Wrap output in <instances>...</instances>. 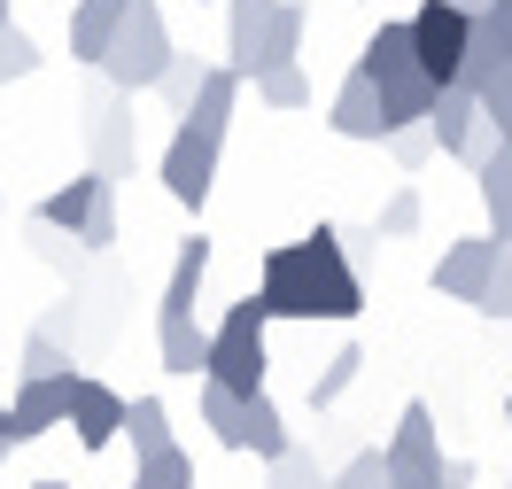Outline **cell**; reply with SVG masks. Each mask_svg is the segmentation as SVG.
Returning a JSON list of instances; mask_svg holds the SVG:
<instances>
[{
    "mask_svg": "<svg viewBox=\"0 0 512 489\" xmlns=\"http://www.w3.org/2000/svg\"><path fill=\"white\" fill-rule=\"evenodd\" d=\"M450 8H466V16H481V8H497V0H450Z\"/></svg>",
    "mask_w": 512,
    "mask_h": 489,
    "instance_id": "f35d334b",
    "label": "cell"
},
{
    "mask_svg": "<svg viewBox=\"0 0 512 489\" xmlns=\"http://www.w3.org/2000/svg\"><path fill=\"white\" fill-rule=\"evenodd\" d=\"M8 24H16V16H8V0H0V32H8Z\"/></svg>",
    "mask_w": 512,
    "mask_h": 489,
    "instance_id": "ab89813d",
    "label": "cell"
},
{
    "mask_svg": "<svg viewBox=\"0 0 512 489\" xmlns=\"http://www.w3.org/2000/svg\"><path fill=\"white\" fill-rule=\"evenodd\" d=\"M435 489H474V458H443V482Z\"/></svg>",
    "mask_w": 512,
    "mask_h": 489,
    "instance_id": "74e56055",
    "label": "cell"
},
{
    "mask_svg": "<svg viewBox=\"0 0 512 489\" xmlns=\"http://www.w3.org/2000/svg\"><path fill=\"white\" fill-rule=\"evenodd\" d=\"M39 63H47V55H39V39L24 32V24H8V32H0V86H8V78H32Z\"/></svg>",
    "mask_w": 512,
    "mask_h": 489,
    "instance_id": "1f68e13d",
    "label": "cell"
},
{
    "mask_svg": "<svg viewBox=\"0 0 512 489\" xmlns=\"http://www.w3.org/2000/svg\"><path fill=\"white\" fill-rule=\"evenodd\" d=\"M303 24H311V8H303V0H280L272 39H264V70H280V63H295V55H303ZM264 70H256V78H264Z\"/></svg>",
    "mask_w": 512,
    "mask_h": 489,
    "instance_id": "4316f807",
    "label": "cell"
},
{
    "mask_svg": "<svg viewBox=\"0 0 512 489\" xmlns=\"http://www.w3.org/2000/svg\"><path fill=\"white\" fill-rule=\"evenodd\" d=\"M202 280H210V233H187V241H179V257H171V272H163L156 319H194V295H202Z\"/></svg>",
    "mask_w": 512,
    "mask_h": 489,
    "instance_id": "e0dca14e",
    "label": "cell"
},
{
    "mask_svg": "<svg viewBox=\"0 0 512 489\" xmlns=\"http://www.w3.org/2000/svg\"><path fill=\"white\" fill-rule=\"evenodd\" d=\"M132 489H194V458L171 443V451H156V458H140L132 466Z\"/></svg>",
    "mask_w": 512,
    "mask_h": 489,
    "instance_id": "f1b7e54d",
    "label": "cell"
},
{
    "mask_svg": "<svg viewBox=\"0 0 512 489\" xmlns=\"http://www.w3.org/2000/svg\"><path fill=\"white\" fill-rule=\"evenodd\" d=\"M388 156H396V171H419V163L443 156V148H435V132H427V125H404L396 140H388Z\"/></svg>",
    "mask_w": 512,
    "mask_h": 489,
    "instance_id": "e575fe53",
    "label": "cell"
},
{
    "mask_svg": "<svg viewBox=\"0 0 512 489\" xmlns=\"http://www.w3.org/2000/svg\"><path fill=\"white\" fill-rule=\"evenodd\" d=\"M357 373H365V342H342V350L311 373V412H334V404L357 389Z\"/></svg>",
    "mask_w": 512,
    "mask_h": 489,
    "instance_id": "603a6c76",
    "label": "cell"
},
{
    "mask_svg": "<svg viewBox=\"0 0 512 489\" xmlns=\"http://www.w3.org/2000/svg\"><path fill=\"white\" fill-rule=\"evenodd\" d=\"M505 427H512V389H505Z\"/></svg>",
    "mask_w": 512,
    "mask_h": 489,
    "instance_id": "b9f144b4",
    "label": "cell"
},
{
    "mask_svg": "<svg viewBox=\"0 0 512 489\" xmlns=\"http://www.w3.org/2000/svg\"><path fill=\"white\" fill-rule=\"evenodd\" d=\"M8 451H16V443H8V435H0V466H8Z\"/></svg>",
    "mask_w": 512,
    "mask_h": 489,
    "instance_id": "60d3db41",
    "label": "cell"
},
{
    "mask_svg": "<svg viewBox=\"0 0 512 489\" xmlns=\"http://www.w3.org/2000/svg\"><path fill=\"white\" fill-rule=\"evenodd\" d=\"M156 358H163V373L202 381V373H210V334L194 319H156Z\"/></svg>",
    "mask_w": 512,
    "mask_h": 489,
    "instance_id": "d6986e66",
    "label": "cell"
},
{
    "mask_svg": "<svg viewBox=\"0 0 512 489\" xmlns=\"http://www.w3.org/2000/svg\"><path fill=\"white\" fill-rule=\"evenodd\" d=\"M125 16H132V0H78L70 8V55L86 70H101L109 47H117V32H125Z\"/></svg>",
    "mask_w": 512,
    "mask_h": 489,
    "instance_id": "2e32d148",
    "label": "cell"
},
{
    "mask_svg": "<svg viewBox=\"0 0 512 489\" xmlns=\"http://www.w3.org/2000/svg\"><path fill=\"white\" fill-rule=\"evenodd\" d=\"M202 427L218 451H249V396H233L225 381H202Z\"/></svg>",
    "mask_w": 512,
    "mask_h": 489,
    "instance_id": "ffe728a7",
    "label": "cell"
},
{
    "mask_svg": "<svg viewBox=\"0 0 512 489\" xmlns=\"http://www.w3.org/2000/svg\"><path fill=\"white\" fill-rule=\"evenodd\" d=\"M256 303H264V319H334L350 326L365 311V280H357V257L342 226H311L303 241H280V249H264L256 264Z\"/></svg>",
    "mask_w": 512,
    "mask_h": 489,
    "instance_id": "6da1fadb",
    "label": "cell"
},
{
    "mask_svg": "<svg viewBox=\"0 0 512 489\" xmlns=\"http://www.w3.org/2000/svg\"><path fill=\"white\" fill-rule=\"evenodd\" d=\"M264 365H272V319H264L256 295H241L210 334V373L202 381H225L233 396H264Z\"/></svg>",
    "mask_w": 512,
    "mask_h": 489,
    "instance_id": "3957f363",
    "label": "cell"
},
{
    "mask_svg": "<svg viewBox=\"0 0 512 489\" xmlns=\"http://www.w3.org/2000/svg\"><path fill=\"white\" fill-rule=\"evenodd\" d=\"M481 319H512V241H505V272H497V288L481 295Z\"/></svg>",
    "mask_w": 512,
    "mask_h": 489,
    "instance_id": "8d00e7d4",
    "label": "cell"
},
{
    "mask_svg": "<svg viewBox=\"0 0 512 489\" xmlns=\"http://www.w3.org/2000/svg\"><path fill=\"white\" fill-rule=\"evenodd\" d=\"M32 489H70V482H32Z\"/></svg>",
    "mask_w": 512,
    "mask_h": 489,
    "instance_id": "7bdbcfd3",
    "label": "cell"
},
{
    "mask_svg": "<svg viewBox=\"0 0 512 489\" xmlns=\"http://www.w3.org/2000/svg\"><path fill=\"white\" fill-rule=\"evenodd\" d=\"M388 489H435L443 482V427H435V404H404L396 427H388Z\"/></svg>",
    "mask_w": 512,
    "mask_h": 489,
    "instance_id": "5b68a950",
    "label": "cell"
},
{
    "mask_svg": "<svg viewBox=\"0 0 512 489\" xmlns=\"http://www.w3.org/2000/svg\"><path fill=\"white\" fill-rule=\"evenodd\" d=\"M0 210H8V195H0Z\"/></svg>",
    "mask_w": 512,
    "mask_h": 489,
    "instance_id": "f6af8a7d",
    "label": "cell"
},
{
    "mask_svg": "<svg viewBox=\"0 0 512 489\" xmlns=\"http://www.w3.org/2000/svg\"><path fill=\"white\" fill-rule=\"evenodd\" d=\"M249 451L264 458V466L295 451V435H288V420H280V404H272V389H264V396H249Z\"/></svg>",
    "mask_w": 512,
    "mask_h": 489,
    "instance_id": "484cf974",
    "label": "cell"
},
{
    "mask_svg": "<svg viewBox=\"0 0 512 489\" xmlns=\"http://www.w3.org/2000/svg\"><path fill=\"white\" fill-rule=\"evenodd\" d=\"M210 70L218 63H202V55H187V47H179V55H171V70H163V109H171V117H194V101H202V86H210Z\"/></svg>",
    "mask_w": 512,
    "mask_h": 489,
    "instance_id": "cb8c5ba5",
    "label": "cell"
},
{
    "mask_svg": "<svg viewBox=\"0 0 512 489\" xmlns=\"http://www.w3.org/2000/svg\"><path fill=\"white\" fill-rule=\"evenodd\" d=\"M24 373H70V342L47 334V326H32L24 334Z\"/></svg>",
    "mask_w": 512,
    "mask_h": 489,
    "instance_id": "836d02e7",
    "label": "cell"
},
{
    "mask_svg": "<svg viewBox=\"0 0 512 489\" xmlns=\"http://www.w3.org/2000/svg\"><path fill=\"white\" fill-rule=\"evenodd\" d=\"M70 381H78V373H24V381H16V396H8V443H16V451L70 420Z\"/></svg>",
    "mask_w": 512,
    "mask_h": 489,
    "instance_id": "8fae6325",
    "label": "cell"
},
{
    "mask_svg": "<svg viewBox=\"0 0 512 489\" xmlns=\"http://www.w3.org/2000/svg\"><path fill=\"white\" fill-rule=\"evenodd\" d=\"M241 86H249V78H241L233 63H218V70H210V86H202V101H194V117H179V125H202V132H218V140H225V125H233V101H241Z\"/></svg>",
    "mask_w": 512,
    "mask_h": 489,
    "instance_id": "7402d4cb",
    "label": "cell"
},
{
    "mask_svg": "<svg viewBox=\"0 0 512 489\" xmlns=\"http://www.w3.org/2000/svg\"><path fill=\"white\" fill-rule=\"evenodd\" d=\"M427 132H435V148H443V156H458L466 171H481V163L505 148V140H497V125L481 117V94H466V86H443V101H435Z\"/></svg>",
    "mask_w": 512,
    "mask_h": 489,
    "instance_id": "9c48e42d",
    "label": "cell"
},
{
    "mask_svg": "<svg viewBox=\"0 0 512 489\" xmlns=\"http://www.w3.org/2000/svg\"><path fill=\"white\" fill-rule=\"evenodd\" d=\"M0 435H8V404H0Z\"/></svg>",
    "mask_w": 512,
    "mask_h": 489,
    "instance_id": "ee69618b",
    "label": "cell"
},
{
    "mask_svg": "<svg viewBox=\"0 0 512 489\" xmlns=\"http://www.w3.org/2000/svg\"><path fill=\"white\" fill-rule=\"evenodd\" d=\"M412 47H419V70L435 86H458L466 78V55H474V16L450 8V0H419L412 8Z\"/></svg>",
    "mask_w": 512,
    "mask_h": 489,
    "instance_id": "8992f818",
    "label": "cell"
},
{
    "mask_svg": "<svg viewBox=\"0 0 512 489\" xmlns=\"http://www.w3.org/2000/svg\"><path fill=\"white\" fill-rule=\"evenodd\" d=\"M86 140H94V171L101 179H132V163H140V117H132V94H117V86H101L94 101H86Z\"/></svg>",
    "mask_w": 512,
    "mask_h": 489,
    "instance_id": "30bf717a",
    "label": "cell"
},
{
    "mask_svg": "<svg viewBox=\"0 0 512 489\" xmlns=\"http://www.w3.org/2000/svg\"><path fill=\"white\" fill-rule=\"evenodd\" d=\"M171 55H179V39H171V24H163V8L156 0H132L125 32H117L109 63H101V86H117V94H156L163 70H171Z\"/></svg>",
    "mask_w": 512,
    "mask_h": 489,
    "instance_id": "277c9868",
    "label": "cell"
},
{
    "mask_svg": "<svg viewBox=\"0 0 512 489\" xmlns=\"http://www.w3.org/2000/svg\"><path fill=\"white\" fill-rule=\"evenodd\" d=\"M497 272H505V241L497 233H466V241H450L443 257H435V272H427V288L450 295V303H474L497 288Z\"/></svg>",
    "mask_w": 512,
    "mask_h": 489,
    "instance_id": "ba28073f",
    "label": "cell"
},
{
    "mask_svg": "<svg viewBox=\"0 0 512 489\" xmlns=\"http://www.w3.org/2000/svg\"><path fill=\"white\" fill-rule=\"evenodd\" d=\"M125 404L132 396H117L109 381H94V373H78L70 381V435H78V451H109L117 435H125Z\"/></svg>",
    "mask_w": 512,
    "mask_h": 489,
    "instance_id": "7c38bea8",
    "label": "cell"
},
{
    "mask_svg": "<svg viewBox=\"0 0 512 489\" xmlns=\"http://www.w3.org/2000/svg\"><path fill=\"white\" fill-rule=\"evenodd\" d=\"M481 117H489V125H497V140L512 148V70L489 86V94H481Z\"/></svg>",
    "mask_w": 512,
    "mask_h": 489,
    "instance_id": "d590c367",
    "label": "cell"
},
{
    "mask_svg": "<svg viewBox=\"0 0 512 489\" xmlns=\"http://www.w3.org/2000/svg\"><path fill=\"white\" fill-rule=\"evenodd\" d=\"M474 195H481V210H489V233L512 241V148H497V156L474 171Z\"/></svg>",
    "mask_w": 512,
    "mask_h": 489,
    "instance_id": "44dd1931",
    "label": "cell"
},
{
    "mask_svg": "<svg viewBox=\"0 0 512 489\" xmlns=\"http://www.w3.org/2000/svg\"><path fill=\"white\" fill-rule=\"evenodd\" d=\"M218 156H225L218 132L171 125V140H163V195L179 202V210H202V202H210V187H218Z\"/></svg>",
    "mask_w": 512,
    "mask_h": 489,
    "instance_id": "52a82bcc",
    "label": "cell"
},
{
    "mask_svg": "<svg viewBox=\"0 0 512 489\" xmlns=\"http://www.w3.org/2000/svg\"><path fill=\"white\" fill-rule=\"evenodd\" d=\"M334 489H388V451H350L342 466H334Z\"/></svg>",
    "mask_w": 512,
    "mask_h": 489,
    "instance_id": "d6a6232c",
    "label": "cell"
},
{
    "mask_svg": "<svg viewBox=\"0 0 512 489\" xmlns=\"http://www.w3.org/2000/svg\"><path fill=\"white\" fill-rule=\"evenodd\" d=\"M357 70H365L373 86H388V78H412V70H419V47H412V16H404V24L388 16L381 32H373L365 47H357Z\"/></svg>",
    "mask_w": 512,
    "mask_h": 489,
    "instance_id": "ac0fdd59",
    "label": "cell"
},
{
    "mask_svg": "<svg viewBox=\"0 0 512 489\" xmlns=\"http://www.w3.org/2000/svg\"><path fill=\"white\" fill-rule=\"evenodd\" d=\"M419 218H427V202H419V187H396V195L381 202V218H373V233H381V241H404V233H419Z\"/></svg>",
    "mask_w": 512,
    "mask_h": 489,
    "instance_id": "4dcf8cb0",
    "label": "cell"
},
{
    "mask_svg": "<svg viewBox=\"0 0 512 489\" xmlns=\"http://www.w3.org/2000/svg\"><path fill=\"white\" fill-rule=\"evenodd\" d=\"M326 125L342 132V140H373V148H388V140H396V117H388L381 86H373L365 70H350V78H342V94H334V109H326Z\"/></svg>",
    "mask_w": 512,
    "mask_h": 489,
    "instance_id": "4fadbf2b",
    "label": "cell"
},
{
    "mask_svg": "<svg viewBox=\"0 0 512 489\" xmlns=\"http://www.w3.org/2000/svg\"><path fill=\"white\" fill-rule=\"evenodd\" d=\"M249 86H256V101H264V109H311V78H303L295 63L264 70V78H249Z\"/></svg>",
    "mask_w": 512,
    "mask_h": 489,
    "instance_id": "f546056e",
    "label": "cell"
},
{
    "mask_svg": "<svg viewBox=\"0 0 512 489\" xmlns=\"http://www.w3.org/2000/svg\"><path fill=\"white\" fill-rule=\"evenodd\" d=\"M125 435H132V458L171 451V404H163V396H132L125 404Z\"/></svg>",
    "mask_w": 512,
    "mask_h": 489,
    "instance_id": "d4e9b609",
    "label": "cell"
},
{
    "mask_svg": "<svg viewBox=\"0 0 512 489\" xmlns=\"http://www.w3.org/2000/svg\"><path fill=\"white\" fill-rule=\"evenodd\" d=\"M264 489H334V474L319 466V451H303V443H295L288 458H272V466H264Z\"/></svg>",
    "mask_w": 512,
    "mask_h": 489,
    "instance_id": "83f0119b",
    "label": "cell"
},
{
    "mask_svg": "<svg viewBox=\"0 0 512 489\" xmlns=\"http://www.w3.org/2000/svg\"><path fill=\"white\" fill-rule=\"evenodd\" d=\"M32 226L70 233L86 257H109V249H117V179L78 171L70 187H47V195H39V210H32Z\"/></svg>",
    "mask_w": 512,
    "mask_h": 489,
    "instance_id": "7a4b0ae2",
    "label": "cell"
},
{
    "mask_svg": "<svg viewBox=\"0 0 512 489\" xmlns=\"http://www.w3.org/2000/svg\"><path fill=\"white\" fill-rule=\"evenodd\" d=\"M272 16H280V0H225V63L241 70V78H256V70H264Z\"/></svg>",
    "mask_w": 512,
    "mask_h": 489,
    "instance_id": "9a60e30c",
    "label": "cell"
},
{
    "mask_svg": "<svg viewBox=\"0 0 512 489\" xmlns=\"http://www.w3.org/2000/svg\"><path fill=\"white\" fill-rule=\"evenodd\" d=\"M512 70V0H497V8H481L474 16V55H466V94H489L497 78Z\"/></svg>",
    "mask_w": 512,
    "mask_h": 489,
    "instance_id": "5bb4252c",
    "label": "cell"
}]
</instances>
